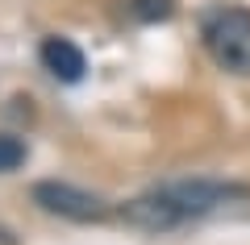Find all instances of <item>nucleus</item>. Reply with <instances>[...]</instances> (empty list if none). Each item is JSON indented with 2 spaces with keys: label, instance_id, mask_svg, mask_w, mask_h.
Wrapping results in <instances>:
<instances>
[{
  "label": "nucleus",
  "instance_id": "2",
  "mask_svg": "<svg viewBox=\"0 0 250 245\" xmlns=\"http://www.w3.org/2000/svg\"><path fill=\"white\" fill-rule=\"evenodd\" d=\"M34 204L42 212H50V216H67V220H80V225L104 220L108 212H113L100 195L80 191V187H71V183H54V179H46V183L34 187Z\"/></svg>",
  "mask_w": 250,
  "mask_h": 245
},
{
  "label": "nucleus",
  "instance_id": "1",
  "mask_svg": "<svg viewBox=\"0 0 250 245\" xmlns=\"http://www.w3.org/2000/svg\"><path fill=\"white\" fill-rule=\"evenodd\" d=\"M205 46L217 67L233 75H250V13L246 9H217L205 17Z\"/></svg>",
  "mask_w": 250,
  "mask_h": 245
},
{
  "label": "nucleus",
  "instance_id": "4",
  "mask_svg": "<svg viewBox=\"0 0 250 245\" xmlns=\"http://www.w3.org/2000/svg\"><path fill=\"white\" fill-rule=\"evenodd\" d=\"M117 216H121L125 225H134V228H146V233H163V228H175L179 220H184L179 208L163 191H150V195H138V200L121 204Z\"/></svg>",
  "mask_w": 250,
  "mask_h": 245
},
{
  "label": "nucleus",
  "instance_id": "7",
  "mask_svg": "<svg viewBox=\"0 0 250 245\" xmlns=\"http://www.w3.org/2000/svg\"><path fill=\"white\" fill-rule=\"evenodd\" d=\"M25 162V141L9 137V133H0V175H9Z\"/></svg>",
  "mask_w": 250,
  "mask_h": 245
},
{
  "label": "nucleus",
  "instance_id": "3",
  "mask_svg": "<svg viewBox=\"0 0 250 245\" xmlns=\"http://www.w3.org/2000/svg\"><path fill=\"white\" fill-rule=\"evenodd\" d=\"M159 191L179 208V216H184V220H188V216H205V212L221 208V204H229V200H242V195H250L246 187H238V183H208V179L163 183Z\"/></svg>",
  "mask_w": 250,
  "mask_h": 245
},
{
  "label": "nucleus",
  "instance_id": "5",
  "mask_svg": "<svg viewBox=\"0 0 250 245\" xmlns=\"http://www.w3.org/2000/svg\"><path fill=\"white\" fill-rule=\"evenodd\" d=\"M42 67L50 71L54 79H62V83H80L83 71H88V58H83V50L75 42H67V38H46L42 42Z\"/></svg>",
  "mask_w": 250,
  "mask_h": 245
},
{
  "label": "nucleus",
  "instance_id": "6",
  "mask_svg": "<svg viewBox=\"0 0 250 245\" xmlns=\"http://www.w3.org/2000/svg\"><path fill=\"white\" fill-rule=\"evenodd\" d=\"M129 13L146 25H159V21L175 17V0H129Z\"/></svg>",
  "mask_w": 250,
  "mask_h": 245
}]
</instances>
